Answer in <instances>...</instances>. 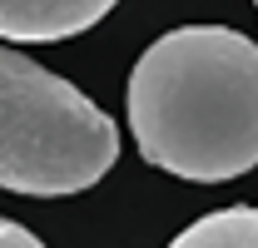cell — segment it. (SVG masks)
<instances>
[{
    "instance_id": "1",
    "label": "cell",
    "mask_w": 258,
    "mask_h": 248,
    "mask_svg": "<svg viewBox=\"0 0 258 248\" xmlns=\"http://www.w3.org/2000/svg\"><path fill=\"white\" fill-rule=\"evenodd\" d=\"M129 134L144 164L189 184L258 169V45L228 25L159 35L129 75Z\"/></svg>"
},
{
    "instance_id": "2",
    "label": "cell",
    "mask_w": 258,
    "mask_h": 248,
    "mask_svg": "<svg viewBox=\"0 0 258 248\" xmlns=\"http://www.w3.org/2000/svg\"><path fill=\"white\" fill-rule=\"evenodd\" d=\"M119 159V124L80 85L0 45V189L64 199L95 189Z\"/></svg>"
},
{
    "instance_id": "3",
    "label": "cell",
    "mask_w": 258,
    "mask_h": 248,
    "mask_svg": "<svg viewBox=\"0 0 258 248\" xmlns=\"http://www.w3.org/2000/svg\"><path fill=\"white\" fill-rule=\"evenodd\" d=\"M119 0H0V40L50 45L95 30Z\"/></svg>"
},
{
    "instance_id": "4",
    "label": "cell",
    "mask_w": 258,
    "mask_h": 248,
    "mask_svg": "<svg viewBox=\"0 0 258 248\" xmlns=\"http://www.w3.org/2000/svg\"><path fill=\"white\" fill-rule=\"evenodd\" d=\"M169 248H258V209L253 204L214 209V214L194 218Z\"/></svg>"
},
{
    "instance_id": "5",
    "label": "cell",
    "mask_w": 258,
    "mask_h": 248,
    "mask_svg": "<svg viewBox=\"0 0 258 248\" xmlns=\"http://www.w3.org/2000/svg\"><path fill=\"white\" fill-rule=\"evenodd\" d=\"M0 248H45L35 238L25 223H15V218H0Z\"/></svg>"
},
{
    "instance_id": "6",
    "label": "cell",
    "mask_w": 258,
    "mask_h": 248,
    "mask_svg": "<svg viewBox=\"0 0 258 248\" xmlns=\"http://www.w3.org/2000/svg\"><path fill=\"white\" fill-rule=\"evenodd\" d=\"M253 5H258V0H253Z\"/></svg>"
}]
</instances>
